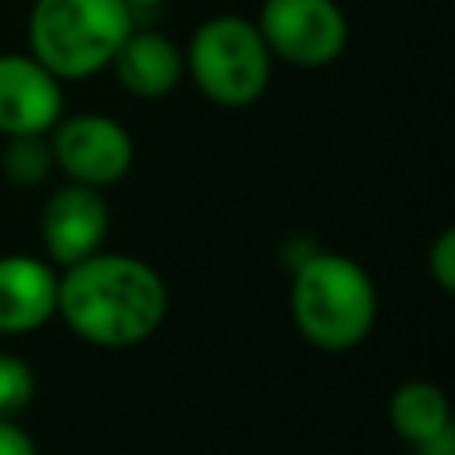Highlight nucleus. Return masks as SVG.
Returning a JSON list of instances; mask_svg holds the SVG:
<instances>
[{"label": "nucleus", "mask_w": 455, "mask_h": 455, "mask_svg": "<svg viewBox=\"0 0 455 455\" xmlns=\"http://www.w3.org/2000/svg\"><path fill=\"white\" fill-rule=\"evenodd\" d=\"M167 306L171 295L160 270L132 252L96 249L57 274V316L75 338L96 348L149 341L164 327Z\"/></svg>", "instance_id": "obj_1"}, {"label": "nucleus", "mask_w": 455, "mask_h": 455, "mask_svg": "<svg viewBox=\"0 0 455 455\" xmlns=\"http://www.w3.org/2000/svg\"><path fill=\"white\" fill-rule=\"evenodd\" d=\"M288 306L299 334L313 348L352 352L373 334L377 284L359 259L309 249L295 263Z\"/></svg>", "instance_id": "obj_2"}, {"label": "nucleus", "mask_w": 455, "mask_h": 455, "mask_svg": "<svg viewBox=\"0 0 455 455\" xmlns=\"http://www.w3.org/2000/svg\"><path fill=\"white\" fill-rule=\"evenodd\" d=\"M132 28L128 0H32L28 53L60 82H82L110 68Z\"/></svg>", "instance_id": "obj_3"}, {"label": "nucleus", "mask_w": 455, "mask_h": 455, "mask_svg": "<svg viewBox=\"0 0 455 455\" xmlns=\"http://www.w3.org/2000/svg\"><path fill=\"white\" fill-rule=\"evenodd\" d=\"M181 53H185V75L217 107H228V110L252 107L270 85L274 57L256 21L245 14L206 18L192 32Z\"/></svg>", "instance_id": "obj_4"}, {"label": "nucleus", "mask_w": 455, "mask_h": 455, "mask_svg": "<svg viewBox=\"0 0 455 455\" xmlns=\"http://www.w3.org/2000/svg\"><path fill=\"white\" fill-rule=\"evenodd\" d=\"M256 28L270 57L291 68H327L348 46V18L334 0H263Z\"/></svg>", "instance_id": "obj_5"}, {"label": "nucleus", "mask_w": 455, "mask_h": 455, "mask_svg": "<svg viewBox=\"0 0 455 455\" xmlns=\"http://www.w3.org/2000/svg\"><path fill=\"white\" fill-rule=\"evenodd\" d=\"M53 167L68 181L107 188L117 185L135 160V142L128 128L107 114H71L50 128Z\"/></svg>", "instance_id": "obj_6"}, {"label": "nucleus", "mask_w": 455, "mask_h": 455, "mask_svg": "<svg viewBox=\"0 0 455 455\" xmlns=\"http://www.w3.org/2000/svg\"><path fill=\"white\" fill-rule=\"evenodd\" d=\"M110 228V206L103 199V188L68 181L50 192L39 217V235L46 259L53 267H71L96 249H103Z\"/></svg>", "instance_id": "obj_7"}, {"label": "nucleus", "mask_w": 455, "mask_h": 455, "mask_svg": "<svg viewBox=\"0 0 455 455\" xmlns=\"http://www.w3.org/2000/svg\"><path fill=\"white\" fill-rule=\"evenodd\" d=\"M60 85L32 53H0V135H50L64 117Z\"/></svg>", "instance_id": "obj_8"}, {"label": "nucleus", "mask_w": 455, "mask_h": 455, "mask_svg": "<svg viewBox=\"0 0 455 455\" xmlns=\"http://www.w3.org/2000/svg\"><path fill=\"white\" fill-rule=\"evenodd\" d=\"M57 316V267L28 252L0 256V334L18 338Z\"/></svg>", "instance_id": "obj_9"}, {"label": "nucleus", "mask_w": 455, "mask_h": 455, "mask_svg": "<svg viewBox=\"0 0 455 455\" xmlns=\"http://www.w3.org/2000/svg\"><path fill=\"white\" fill-rule=\"evenodd\" d=\"M117 82L135 100H164L185 78V53L156 28H132L110 60Z\"/></svg>", "instance_id": "obj_10"}, {"label": "nucleus", "mask_w": 455, "mask_h": 455, "mask_svg": "<svg viewBox=\"0 0 455 455\" xmlns=\"http://www.w3.org/2000/svg\"><path fill=\"white\" fill-rule=\"evenodd\" d=\"M387 423L405 444L419 448L451 427V402L434 380H405L387 398Z\"/></svg>", "instance_id": "obj_11"}, {"label": "nucleus", "mask_w": 455, "mask_h": 455, "mask_svg": "<svg viewBox=\"0 0 455 455\" xmlns=\"http://www.w3.org/2000/svg\"><path fill=\"white\" fill-rule=\"evenodd\" d=\"M53 171L50 135H7L4 146V174L18 188H36Z\"/></svg>", "instance_id": "obj_12"}, {"label": "nucleus", "mask_w": 455, "mask_h": 455, "mask_svg": "<svg viewBox=\"0 0 455 455\" xmlns=\"http://www.w3.org/2000/svg\"><path fill=\"white\" fill-rule=\"evenodd\" d=\"M36 398V373L28 359L0 352V419H18Z\"/></svg>", "instance_id": "obj_13"}, {"label": "nucleus", "mask_w": 455, "mask_h": 455, "mask_svg": "<svg viewBox=\"0 0 455 455\" xmlns=\"http://www.w3.org/2000/svg\"><path fill=\"white\" fill-rule=\"evenodd\" d=\"M427 270L441 291H455V228H444L430 252H427Z\"/></svg>", "instance_id": "obj_14"}, {"label": "nucleus", "mask_w": 455, "mask_h": 455, "mask_svg": "<svg viewBox=\"0 0 455 455\" xmlns=\"http://www.w3.org/2000/svg\"><path fill=\"white\" fill-rule=\"evenodd\" d=\"M0 455H39V448L18 419H0Z\"/></svg>", "instance_id": "obj_15"}, {"label": "nucleus", "mask_w": 455, "mask_h": 455, "mask_svg": "<svg viewBox=\"0 0 455 455\" xmlns=\"http://www.w3.org/2000/svg\"><path fill=\"white\" fill-rule=\"evenodd\" d=\"M416 451H419V455H455V427H448L444 434L430 437V441L419 444Z\"/></svg>", "instance_id": "obj_16"}, {"label": "nucleus", "mask_w": 455, "mask_h": 455, "mask_svg": "<svg viewBox=\"0 0 455 455\" xmlns=\"http://www.w3.org/2000/svg\"><path fill=\"white\" fill-rule=\"evenodd\" d=\"M164 0H128V7L139 14V11H153V7H160Z\"/></svg>", "instance_id": "obj_17"}]
</instances>
